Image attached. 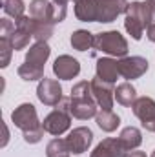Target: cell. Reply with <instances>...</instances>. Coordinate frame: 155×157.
<instances>
[{"instance_id": "44dd1931", "label": "cell", "mask_w": 155, "mask_h": 157, "mask_svg": "<svg viewBox=\"0 0 155 157\" xmlns=\"http://www.w3.org/2000/svg\"><path fill=\"white\" fill-rule=\"evenodd\" d=\"M71 46L77 51H88L89 48L95 46V37L86 29H78L71 35Z\"/></svg>"}, {"instance_id": "2e32d148", "label": "cell", "mask_w": 155, "mask_h": 157, "mask_svg": "<svg viewBox=\"0 0 155 157\" xmlns=\"http://www.w3.org/2000/svg\"><path fill=\"white\" fill-rule=\"evenodd\" d=\"M49 53H51V49H49L47 42H35L26 55V62L44 70V62L49 59Z\"/></svg>"}, {"instance_id": "8992f818", "label": "cell", "mask_w": 155, "mask_h": 157, "mask_svg": "<svg viewBox=\"0 0 155 157\" xmlns=\"http://www.w3.org/2000/svg\"><path fill=\"white\" fill-rule=\"evenodd\" d=\"M95 49L108 53L112 57H126L128 53V42L119 31H106L99 33L95 37Z\"/></svg>"}, {"instance_id": "603a6c76", "label": "cell", "mask_w": 155, "mask_h": 157, "mask_svg": "<svg viewBox=\"0 0 155 157\" xmlns=\"http://www.w3.org/2000/svg\"><path fill=\"white\" fill-rule=\"evenodd\" d=\"M24 9H26V6L22 0H4V13L7 17H13L15 20L24 17Z\"/></svg>"}, {"instance_id": "9c48e42d", "label": "cell", "mask_w": 155, "mask_h": 157, "mask_svg": "<svg viewBox=\"0 0 155 157\" xmlns=\"http://www.w3.org/2000/svg\"><path fill=\"white\" fill-rule=\"evenodd\" d=\"M146 71H148V60L142 57H124L119 60V73L128 80L142 77Z\"/></svg>"}, {"instance_id": "4fadbf2b", "label": "cell", "mask_w": 155, "mask_h": 157, "mask_svg": "<svg viewBox=\"0 0 155 157\" xmlns=\"http://www.w3.org/2000/svg\"><path fill=\"white\" fill-rule=\"evenodd\" d=\"M126 0H99V22H113L120 13L128 9Z\"/></svg>"}, {"instance_id": "e0dca14e", "label": "cell", "mask_w": 155, "mask_h": 157, "mask_svg": "<svg viewBox=\"0 0 155 157\" xmlns=\"http://www.w3.org/2000/svg\"><path fill=\"white\" fill-rule=\"evenodd\" d=\"M119 75H120L119 73V60H113V59H100V60H97V77H100L106 82L115 84Z\"/></svg>"}, {"instance_id": "7402d4cb", "label": "cell", "mask_w": 155, "mask_h": 157, "mask_svg": "<svg viewBox=\"0 0 155 157\" xmlns=\"http://www.w3.org/2000/svg\"><path fill=\"white\" fill-rule=\"evenodd\" d=\"M47 157H70V146L66 143V139H53L47 148H46Z\"/></svg>"}, {"instance_id": "5bb4252c", "label": "cell", "mask_w": 155, "mask_h": 157, "mask_svg": "<svg viewBox=\"0 0 155 157\" xmlns=\"http://www.w3.org/2000/svg\"><path fill=\"white\" fill-rule=\"evenodd\" d=\"M126 154H128V150L124 148L120 139L110 137V139H104L100 144H97L91 157H126Z\"/></svg>"}, {"instance_id": "484cf974", "label": "cell", "mask_w": 155, "mask_h": 157, "mask_svg": "<svg viewBox=\"0 0 155 157\" xmlns=\"http://www.w3.org/2000/svg\"><path fill=\"white\" fill-rule=\"evenodd\" d=\"M126 157H146L144 152H139V150H131V152H128Z\"/></svg>"}, {"instance_id": "3957f363", "label": "cell", "mask_w": 155, "mask_h": 157, "mask_svg": "<svg viewBox=\"0 0 155 157\" xmlns=\"http://www.w3.org/2000/svg\"><path fill=\"white\" fill-rule=\"evenodd\" d=\"M152 22H153V7H152L150 0L148 2H133L128 6L124 28L135 40H141L144 29H148V26Z\"/></svg>"}, {"instance_id": "83f0119b", "label": "cell", "mask_w": 155, "mask_h": 157, "mask_svg": "<svg viewBox=\"0 0 155 157\" xmlns=\"http://www.w3.org/2000/svg\"><path fill=\"white\" fill-rule=\"evenodd\" d=\"M152 2V7H153V22H155V0H150Z\"/></svg>"}, {"instance_id": "ffe728a7", "label": "cell", "mask_w": 155, "mask_h": 157, "mask_svg": "<svg viewBox=\"0 0 155 157\" xmlns=\"http://www.w3.org/2000/svg\"><path fill=\"white\" fill-rule=\"evenodd\" d=\"M95 119H97L99 128L104 130V132H113V130H117V126L120 124V119H119V115L113 113V110H100Z\"/></svg>"}, {"instance_id": "277c9868", "label": "cell", "mask_w": 155, "mask_h": 157, "mask_svg": "<svg viewBox=\"0 0 155 157\" xmlns=\"http://www.w3.org/2000/svg\"><path fill=\"white\" fill-rule=\"evenodd\" d=\"M71 126V113H70V99H62L57 108L44 119L42 128L44 132L51 133V135H62L64 132H68Z\"/></svg>"}, {"instance_id": "7a4b0ae2", "label": "cell", "mask_w": 155, "mask_h": 157, "mask_svg": "<svg viewBox=\"0 0 155 157\" xmlns=\"http://www.w3.org/2000/svg\"><path fill=\"white\" fill-rule=\"evenodd\" d=\"M11 119H13L15 126L20 128V130L24 132V139H26V143L35 144V143H39L40 139H42V135H44V128H42V124L39 122L37 110H35L33 104H29V102L20 104V106L11 113Z\"/></svg>"}, {"instance_id": "8fae6325", "label": "cell", "mask_w": 155, "mask_h": 157, "mask_svg": "<svg viewBox=\"0 0 155 157\" xmlns=\"http://www.w3.org/2000/svg\"><path fill=\"white\" fill-rule=\"evenodd\" d=\"M66 143L71 154H84L93 143V132L86 126H78L73 132H70V135L66 137Z\"/></svg>"}, {"instance_id": "52a82bcc", "label": "cell", "mask_w": 155, "mask_h": 157, "mask_svg": "<svg viewBox=\"0 0 155 157\" xmlns=\"http://www.w3.org/2000/svg\"><path fill=\"white\" fill-rule=\"evenodd\" d=\"M91 93L100 106V110H112L115 101V88L112 82H106L100 77H95L91 80Z\"/></svg>"}, {"instance_id": "5b68a950", "label": "cell", "mask_w": 155, "mask_h": 157, "mask_svg": "<svg viewBox=\"0 0 155 157\" xmlns=\"http://www.w3.org/2000/svg\"><path fill=\"white\" fill-rule=\"evenodd\" d=\"M66 13H68L66 6H57L55 2L49 0H33L29 4V17L46 24L62 22L66 18Z\"/></svg>"}, {"instance_id": "d4e9b609", "label": "cell", "mask_w": 155, "mask_h": 157, "mask_svg": "<svg viewBox=\"0 0 155 157\" xmlns=\"http://www.w3.org/2000/svg\"><path fill=\"white\" fill-rule=\"evenodd\" d=\"M0 49H2V62H0V66L6 68L9 64V59H11V53H13V44L7 39H0Z\"/></svg>"}, {"instance_id": "30bf717a", "label": "cell", "mask_w": 155, "mask_h": 157, "mask_svg": "<svg viewBox=\"0 0 155 157\" xmlns=\"http://www.w3.org/2000/svg\"><path fill=\"white\" fill-rule=\"evenodd\" d=\"M37 95H39L40 102H44L46 106H57L62 101V88L59 84V80L53 78H40V84L37 88Z\"/></svg>"}, {"instance_id": "6da1fadb", "label": "cell", "mask_w": 155, "mask_h": 157, "mask_svg": "<svg viewBox=\"0 0 155 157\" xmlns=\"http://www.w3.org/2000/svg\"><path fill=\"white\" fill-rule=\"evenodd\" d=\"M70 113L71 117L80 119V121H88L91 117H97V101L91 93V82H78L71 90V97H70Z\"/></svg>"}, {"instance_id": "f546056e", "label": "cell", "mask_w": 155, "mask_h": 157, "mask_svg": "<svg viewBox=\"0 0 155 157\" xmlns=\"http://www.w3.org/2000/svg\"><path fill=\"white\" fill-rule=\"evenodd\" d=\"M75 2H77V0H75Z\"/></svg>"}, {"instance_id": "ba28073f", "label": "cell", "mask_w": 155, "mask_h": 157, "mask_svg": "<svg viewBox=\"0 0 155 157\" xmlns=\"http://www.w3.org/2000/svg\"><path fill=\"white\" fill-rule=\"evenodd\" d=\"M133 113L141 119L148 132H155V101L150 97H139L133 102Z\"/></svg>"}, {"instance_id": "9a60e30c", "label": "cell", "mask_w": 155, "mask_h": 157, "mask_svg": "<svg viewBox=\"0 0 155 157\" xmlns=\"http://www.w3.org/2000/svg\"><path fill=\"white\" fill-rule=\"evenodd\" d=\"M75 15L82 22H99V0H77Z\"/></svg>"}, {"instance_id": "ac0fdd59", "label": "cell", "mask_w": 155, "mask_h": 157, "mask_svg": "<svg viewBox=\"0 0 155 157\" xmlns=\"http://www.w3.org/2000/svg\"><path fill=\"white\" fill-rule=\"evenodd\" d=\"M120 143L124 144V148L128 150V152H131V150H135V148H139L141 146V143H142V135H141V130L139 128H135V126H128V128H124L122 132H120Z\"/></svg>"}, {"instance_id": "4316f807", "label": "cell", "mask_w": 155, "mask_h": 157, "mask_svg": "<svg viewBox=\"0 0 155 157\" xmlns=\"http://www.w3.org/2000/svg\"><path fill=\"white\" fill-rule=\"evenodd\" d=\"M7 139H9V132H7V128H6V124H4V141H2V146L7 144Z\"/></svg>"}, {"instance_id": "7c38bea8", "label": "cell", "mask_w": 155, "mask_h": 157, "mask_svg": "<svg viewBox=\"0 0 155 157\" xmlns=\"http://www.w3.org/2000/svg\"><path fill=\"white\" fill-rule=\"evenodd\" d=\"M53 73L62 80H70L80 73V64L77 59H73L70 55H60L53 64Z\"/></svg>"}, {"instance_id": "d6986e66", "label": "cell", "mask_w": 155, "mask_h": 157, "mask_svg": "<svg viewBox=\"0 0 155 157\" xmlns=\"http://www.w3.org/2000/svg\"><path fill=\"white\" fill-rule=\"evenodd\" d=\"M115 101L122 106H133L137 101V91L130 82H122L115 88Z\"/></svg>"}, {"instance_id": "cb8c5ba5", "label": "cell", "mask_w": 155, "mask_h": 157, "mask_svg": "<svg viewBox=\"0 0 155 157\" xmlns=\"http://www.w3.org/2000/svg\"><path fill=\"white\" fill-rule=\"evenodd\" d=\"M18 75L24 78V80H39L44 78V70L37 68V66H31L28 62H24L20 68H18Z\"/></svg>"}, {"instance_id": "f1b7e54d", "label": "cell", "mask_w": 155, "mask_h": 157, "mask_svg": "<svg viewBox=\"0 0 155 157\" xmlns=\"http://www.w3.org/2000/svg\"><path fill=\"white\" fill-rule=\"evenodd\" d=\"M150 157H155V150H153V154H152V155H150Z\"/></svg>"}]
</instances>
